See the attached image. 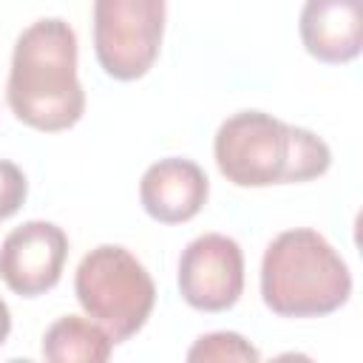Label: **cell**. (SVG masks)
<instances>
[{
  "mask_svg": "<svg viewBox=\"0 0 363 363\" xmlns=\"http://www.w3.org/2000/svg\"><path fill=\"white\" fill-rule=\"evenodd\" d=\"M111 335L88 318L62 315L43 335V357L51 363H105L111 357Z\"/></svg>",
  "mask_w": 363,
  "mask_h": 363,
  "instance_id": "30bf717a",
  "label": "cell"
},
{
  "mask_svg": "<svg viewBox=\"0 0 363 363\" xmlns=\"http://www.w3.org/2000/svg\"><path fill=\"white\" fill-rule=\"evenodd\" d=\"M9 332H11V312H9V306H6V301L0 298V346L6 343V337H9Z\"/></svg>",
  "mask_w": 363,
  "mask_h": 363,
  "instance_id": "5bb4252c",
  "label": "cell"
},
{
  "mask_svg": "<svg viewBox=\"0 0 363 363\" xmlns=\"http://www.w3.org/2000/svg\"><path fill=\"white\" fill-rule=\"evenodd\" d=\"M162 37L164 0H94V54L108 77L119 82L145 77Z\"/></svg>",
  "mask_w": 363,
  "mask_h": 363,
  "instance_id": "277c9868",
  "label": "cell"
},
{
  "mask_svg": "<svg viewBox=\"0 0 363 363\" xmlns=\"http://www.w3.org/2000/svg\"><path fill=\"white\" fill-rule=\"evenodd\" d=\"M74 292L85 315L96 320L113 343L133 337L147 323L156 303L150 272L119 244H99L79 261Z\"/></svg>",
  "mask_w": 363,
  "mask_h": 363,
  "instance_id": "3957f363",
  "label": "cell"
},
{
  "mask_svg": "<svg viewBox=\"0 0 363 363\" xmlns=\"http://www.w3.org/2000/svg\"><path fill=\"white\" fill-rule=\"evenodd\" d=\"M179 292L199 312H224L244 292V252L224 233L193 238L179 258Z\"/></svg>",
  "mask_w": 363,
  "mask_h": 363,
  "instance_id": "8992f818",
  "label": "cell"
},
{
  "mask_svg": "<svg viewBox=\"0 0 363 363\" xmlns=\"http://www.w3.org/2000/svg\"><path fill=\"white\" fill-rule=\"evenodd\" d=\"M352 295V272L340 252L309 227L284 230L261 258V298L281 318H323Z\"/></svg>",
  "mask_w": 363,
  "mask_h": 363,
  "instance_id": "7a4b0ae2",
  "label": "cell"
},
{
  "mask_svg": "<svg viewBox=\"0 0 363 363\" xmlns=\"http://www.w3.org/2000/svg\"><path fill=\"white\" fill-rule=\"evenodd\" d=\"M11 113L43 133L74 128L85 113L77 77V34L60 17L31 23L14 43L6 85Z\"/></svg>",
  "mask_w": 363,
  "mask_h": 363,
  "instance_id": "6da1fadb",
  "label": "cell"
},
{
  "mask_svg": "<svg viewBox=\"0 0 363 363\" xmlns=\"http://www.w3.org/2000/svg\"><path fill=\"white\" fill-rule=\"evenodd\" d=\"M210 182L204 170L179 156L153 162L139 182V201L145 213L159 224H182L199 216L207 204Z\"/></svg>",
  "mask_w": 363,
  "mask_h": 363,
  "instance_id": "ba28073f",
  "label": "cell"
},
{
  "mask_svg": "<svg viewBox=\"0 0 363 363\" xmlns=\"http://www.w3.org/2000/svg\"><path fill=\"white\" fill-rule=\"evenodd\" d=\"M28 196V182H26V173L9 162V159H0V221L14 216L23 201Z\"/></svg>",
  "mask_w": 363,
  "mask_h": 363,
  "instance_id": "4fadbf2b",
  "label": "cell"
},
{
  "mask_svg": "<svg viewBox=\"0 0 363 363\" xmlns=\"http://www.w3.org/2000/svg\"><path fill=\"white\" fill-rule=\"evenodd\" d=\"M298 31L315 60L349 62L363 48V0H306Z\"/></svg>",
  "mask_w": 363,
  "mask_h": 363,
  "instance_id": "9c48e42d",
  "label": "cell"
},
{
  "mask_svg": "<svg viewBox=\"0 0 363 363\" xmlns=\"http://www.w3.org/2000/svg\"><path fill=\"white\" fill-rule=\"evenodd\" d=\"M261 354L258 349L241 337L238 332H210V335H201L190 352H187V360L199 363V360H247V363H255Z\"/></svg>",
  "mask_w": 363,
  "mask_h": 363,
  "instance_id": "7c38bea8",
  "label": "cell"
},
{
  "mask_svg": "<svg viewBox=\"0 0 363 363\" xmlns=\"http://www.w3.org/2000/svg\"><path fill=\"white\" fill-rule=\"evenodd\" d=\"M332 150L329 145L306 128H289V164H286V184L309 182L329 170Z\"/></svg>",
  "mask_w": 363,
  "mask_h": 363,
  "instance_id": "8fae6325",
  "label": "cell"
},
{
  "mask_svg": "<svg viewBox=\"0 0 363 363\" xmlns=\"http://www.w3.org/2000/svg\"><path fill=\"white\" fill-rule=\"evenodd\" d=\"M68 258V235L54 221H26L14 227L0 244V278L23 295L37 298L54 289Z\"/></svg>",
  "mask_w": 363,
  "mask_h": 363,
  "instance_id": "52a82bcc",
  "label": "cell"
},
{
  "mask_svg": "<svg viewBox=\"0 0 363 363\" xmlns=\"http://www.w3.org/2000/svg\"><path fill=\"white\" fill-rule=\"evenodd\" d=\"M289 128L264 111H238L224 119L213 142L221 176L238 187L286 184Z\"/></svg>",
  "mask_w": 363,
  "mask_h": 363,
  "instance_id": "5b68a950",
  "label": "cell"
}]
</instances>
